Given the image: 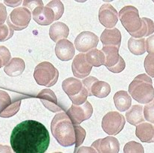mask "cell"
Returning <instances> with one entry per match:
<instances>
[{
	"mask_svg": "<svg viewBox=\"0 0 154 153\" xmlns=\"http://www.w3.org/2000/svg\"><path fill=\"white\" fill-rule=\"evenodd\" d=\"M129 50L135 55H141L146 51V43L144 38L136 39L131 37L128 41Z\"/></svg>",
	"mask_w": 154,
	"mask_h": 153,
	"instance_id": "obj_25",
	"label": "cell"
},
{
	"mask_svg": "<svg viewBox=\"0 0 154 153\" xmlns=\"http://www.w3.org/2000/svg\"><path fill=\"white\" fill-rule=\"evenodd\" d=\"M100 22L107 29L114 28L119 20V14L113 6L109 4H103L100 8L98 13Z\"/></svg>",
	"mask_w": 154,
	"mask_h": 153,
	"instance_id": "obj_13",
	"label": "cell"
},
{
	"mask_svg": "<svg viewBox=\"0 0 154 153\" xmlns=\"http://www.w3.org/2000/svg\"><path fill=\"white\" fill-rule=\"evenodd\" d=\"M145 43L146 51H147L149 54L153 53V36L152 35L151 37H149L147 40H145Z\"/></svg>",
	"mask_w": 154,
	"mask_h": 153,
	"instance_id": "obj_38",
	"label": "cell"
},
{
	"mask_svg": "<svg viewBox=\"0 0 154 153\" xmlns=\"http://www.w3.org/2000/svg\"><path fill=\"white\" fill-rule=\"evenodd\" d=\"M62 88L72 100L73 105H82L86 101L88 93L82 81L78 78L69 77L62 83Z\"/></svg>",
	"mask_w": 154,
	"mask_h": 153,
	"instance_id": "obj_4",
	"label": "cell"
},
{
	"mask_svg": "<svg viewBox=\"0 0 154 153\" xmlns=\"http://www.w3.org/2000/svg\"><path fill=\"white\" fill-rule=\"evenodd\" d=\"M104 55L103 65L113 73H120L125 68V60L119 54V48L114 46H103L101 50Z\"/></svg>",
	"mask_w": 154,
	"mask_h": 153,
	"instance_id": "obj_7",
	"label": "cell"
},
{
	"mask_svg": "<svg viewBox=\"0 0 154 153\" xmlns=\"http://www.w3.org/2000/svg\"><path fill=\"white\" fill-rule=\"evenodd\" d=\"M116 109L120 112H126L131 106L132 98L126 91H119L113 97Z\"/></svg>",
	"mask_w": 154,
	"mask_h": 153,
	"instance_id": "obj_23",
	"label": "cell"
},
{
	"mask_svg": "<svg viewBox=\"0 0 154 153\" xmlns=\"http://www.w3.org/2000/svg\"><path fill=\"white\" fill-rule=\"evenodd\" d=\"M26 63L24 60L19 57H14L5 65L4 71L8 76L15 77L21 75L25 71Z\"/></svg>",
	"mask_w": 154,
	"mask_h": 153,
	"instance_id": "obj_20",
	"label": "cell"
},
{
	"mask_svg": "<svg viewBox=\"0 0 154 153\" xmlns=\"http://www.w3.org/2000/svg\"><path fill=\"white\" fill-rule=\"evenodd\" d=\"M14 35V31L7 25H0V42L7 41Z\"/></svg>",
	"mask_w": 154,
	"mask_h": 153,
	"instance_id": "obj_33",
	"label": "cell"
},
{
	"mask_svg": "<svg viewBox=\"0 0 154 153\" xmlns=\"http://www.w3.org/2000/svg\"><path fill=\"white\" fill-rule=\"evenodd\" d=\"M98 36L90 31H84L77 36L75 40V46L78 51L86 53L96 48L98 44Z\"/></svg>",
	"mask_w": 154,
	"mask_h": 153,
	"instance_id": "obj_12",
	"label": "cell"
},
{
	"mask_svg": "<svg viewBox=\"0 0 154 153\" xmlns=\"http://www.w3.org/2000/svg\"><path fill=\"white\" fill-rule=\"evenodd\" d=\"M55 53L59 60L62 61H69L75 56V46L67 39L60 40L56 44Z\"/></svg>",
	"mask_w": 154,
	"mask_h": 153,
	"instance_id": "obj_18",
	"label": "cell"
},
{
	"mask_svg": "<svg viewBox=\"0 0 154 153\" xmlns=\"http://www.w3.org/2000/svg\"><path fill=\"white\" fill-rule=\"evenodd\" d=\"M126 120L127 122L133 126H137L144 122L142 106L134 105L130 106L126 112Z\"/></svg>",
	"mask_w": 154,
	"mask_h": 153,
	"instance_id": "obj_24",
	"label": "cell"
},
{
	"mask_svg": "<svg viewBox=\"0 0 154 153\" xmlns=\"http://www.w3.org/2000/svg\"><path fill=\"white\" fill-rule=\"evenodd\" d=\"M153 61H154V54H149L146 57L144 60V68L147 74L150 76H154V68H153Z\"/></svg>",
	"mask_w": 154,
	"mask_h": 153,
	"instance_id": "obj_34",
	"label": "cell"
},
{
	"mask_svg": "<svg viewBox=\"0 0 154 153\" xmlns=\"http://www.w3.org/2000/svg\"><path fill=\"white\" fill-rule=\"evenodd\" d=\"M54 153H62V152H54Z\"/></svg>",
	"mask_w": 154,
	"mask_h": 153,
	"instance_id": "obj_43",
	"label": "cell"
},
{
	"mask_svg": "<svg viewBox=\"0 0 154 153\" xmlns=\"http://www.w3.org/2000/svg\"><path fill=\"white\" fill-rule=\"evenodd\" d=\"M88 96H95L99 98H106L111 92L109 84L104 81H99L95 76H87L82 81Z\"/></svg>",
	"mask_w": 154,
	"mask_h": 153,
	"instance_id": "obj_10",
	"label": "cell"
},
{
	"mask_svg": "<svg viewBox=\"0 0 154 153\" xmlns=\"http://www.w3.org/2000/svg\"><path fill=\"white\" fill-rule=\"evenodd\" d=\"M92 66L87 61L86 54L84 53L75 56L72 64V69L74 76L78 79H84L87 77L92 71Z\"/></svg>",
	"mask_w": 154,
	"mask_h": 153,
	"instance_id": "obj_14",
	"label": "cell"
},
{
	"mask_svg": "<svg viewBox=\"0 0 154 153\" xmlns=\"http://www.w3.org/2000/svg\"><path fill=\"white\" fill-rule=\"evenodd\" d=\"M77 153H97L95 149L89 146H81L78 149Z\"/></svg>",
	"mask_w": 154,
	"mask_h": 153,
	"instance_id": "obj_39",
	"label": "cell"
},
{
	"mask_svg": "<svg viewBox=\"0 0 154 153\" xmlns=\"http://www.w3.org/2000/svg\"><path fill=\"white\" fill-rule=\"evenodd\" d=\"M69 34V28L63 22H57L51 25L49 29V36L55 43L62 40H66Z\"/></svg>",
	"mask_w": 154,
	"mask_h": 153,
	"instance_id": "obj_22",
	"label": "cell"
},
{
	"mask_svg": "<svg viewBox=\"0 0 154 153\" xmlns=\"http://www.w3.org/2000/svg\"><path fill=\"white\" fill-rule=\"evenodd\" d=\"M124 153H144V149L141 143L130 141L126 143L124 147Z\"/></svg>",
	"mask_w": 154,
	"mask_h": 153,
	"instance_id": "obj_30",
	"label": "cell"
},
{
	"mask_svg": "<svg viewBox=\"0 0 154 153\" xmlns=\"http://www.w3.org/2000/svg\"><path fill=\"white\" fill-rule=\"evenodd\" d=\"M87 61L92 65V66L99 67L103 65L104 62V55L100 50L94 48L88 51L86 54Z\"/></svg>",
	"mask_w": 154,
	"mask_h": 153,
	"instance_id": "obj_27",
	"label": "cell"
},
{
	"mask_svg": "<svg viewBox=\"0 0 154 153\" xmlns=\"http://www.w3.org/2000/svg\"><path fill=\"white\" fill-rule=\"evenodd\" d=\"M91 147L95 149L97 153H119L120 144L117 138L108 136L96 140Z\"/></svg>",
	"mask_w": 154,
	"mask_h": 153,
	"instance_id": "obj_15",
	"label": "cell"
},
{
	"mask_svg": "<svg viewBox=\"0 0 154 153\" xmlns=\"http://www.w3.org/2000/svg\"><path fill=\"white\" fill-rule=\"evenodd\" d=\"M136 135L140 139L141 142L153 143L154 141V127L150 123H141L136 126Z\"/></svg>",
	"mask_w": 154,
	"mask_h": 153,
	"instance_id": "obj_21",
	"label": "cell"
},
{
	"mask_svg": "<svg viewBox=\"0 0 154 153\" xmlns=\"http://www.w3.org/2000/svg\"><path fill=\"white\" fill-rule=\"evenodd\" d=\"M75 132H76V143L75 146L78 148L81 146L84 142L85 138H86V131L80 125H75Z\"/></svg>",
	"mask_w": 154,
	"mask_h": 153,
	"instance_id": "obj_35",
	"label": "cell"
},
{
	"mask_svg": "<svg viewBox=\"0 0 154 153\" xmlns=\"http://www.w3.org/2000/svg\"><path fill=\"white\" fill-rule=\"evenodd\" d=\"M48 8L51 9L54 15V21L59 20L61 18L64 12V6L62 2L58 1V0H54V1H51L46 4Z\"/></svg>",
	"mask_w": 154,
	"mask_h": 153,
	"instance_id": "obj_28",
	"label": "cell"
},
{
	"mask_svg": "<svg viewBox=\"0 0 154 153\" xmlns=\"http://www.w3.org/2000/svg\"><path fill=\"white\" fill-rule=\"evenodd\" d=\"M11 53L6 47L0 46V58L2 61V66L5 65L11 60Z\"/></svg>",
	"mask_w": 154,
	"mask_h": 153,
	"instance_id": "obj_36",
	"label": "cell"
},
{
	"mask_svg": "<svg viewBox=\"0 0 154 153\" xmlns=\"http://www.w3.org/2000/svg\"><path fill=\"white\" fill-rule=\"evenodd\" d=\"M8 17V12L5 6L0 3V25H3Z\"/></svg>",
	"mask_w": 154,
	"mask_h": 153,
	"instance_id": "obj_37",
	"label": "cell"
},
{
	"mask_svg": "<svg viewBox=\"0 0 154 153\" xmlns=\"http://www.w3.org/2000/svg\"><path fill=\"white\" fill-rule=\"evenodd\" d=\"M11 102L12 100L8 94L6 92L0 90V114L11 104Z\"/></svg>",
	"mask_w": 154,
	"mask_h": 153,
	"instance_id": "obj_32",
	"label": "cell"
},
{
	"mask_svg": "<svg viewBox=\"0 0 154 153\" xmlns=\"http://www.w3.org/2000/svg\"><path fill=\"white\" fill-rule=\"evenodd\" d=\"M43 106L52 112H62V108L60 106L54 92L50 88L42 90L37 95Z\"/></svg>",
	"mask_w": 154,
	"mask_h": 153,
	"instance_id": "obj_17",
	"label": "cell"
},
{
	"mask_svg": "<svg viewBox=\"0 0 154 153\" xmlns=\"http://www.w3.org/2000/svg\"><path fill=\"white\" fill-rule=\"evenodd\" d=\"M125 118L122 114L116 112H108L102 119L101 126L103 131L109 135H116L123 129Z\"/></svg>",
	"mask_w": 154,
	"mask_h": 153,
	"instance_id": "obj_9",
	"label": "cell"
},
{
	"mask_svg": "<svg viewBox=\"0 0 154 153\" xmlns=\"http://www.w3.org/2000/svg\"><path fill=\"white\" fill-rule=\"evenodd\" d=\"M128 91L132 98L141 104L153 101V80L147 74H142L136 76L129 86Z\"/></svg>",
	"mask_w": 154,
	"mask_h": 153,
	"instance_id": "obj_3",
	"label": "cell"
},
{
	"mask_svg": "<svg viewBox=\"0 0 154 153\" xmlns=\"http://www.w3.org/2000/svg\"><path fill=\"white\" fill-rule=\"evenodd\" d=\"M31 13L24 7L14 9L7 18L8 26L13 31H22L26 28L31 20Z\"/></svg>",
	"mask_w": 154,
	"mask_h": 153,
	"instance_id": "obj_8",
	"label": "cell"
},
{
	"mask_svg": "<svg viewBox=\"0 0 154 153\" xmlns=\"http://www.w3.org/2000/svg\"><path fill=\"white\" fill-rule=\"evenodd\" d=\"M31 13L34 21L41 26H48L54 21L53 11L47 6H44L43 3L33 9Z\"/></svg>",
	"mask_w": 154,
	"mask_h": 153,
	"instance_id": "obj_16",
	"label": "cell"
},
{
	"mask_svg": "<svg viewBox=\"0 0 154 153\" xmlns=\"http://www.w3.org/2000/svg\"><path fill=\"white\" fill-rule=\"evenodd\" d=\"M34 76L38 85L51 87L57 82L59 72L51 63L42 62L36 66Z\"/></svg>",
	"mask_w": 154,
	"mask_h": 153,
	"instance_id": "obj_5",
	"label": "cell"
},
{
	"mask_svg": "<svg viewBox=\"0 0 154 153\" xmlns=\"http://www.w3.org/2000/svg\"><path fill=\"white\" fill-rule=\"evenodd\" d=\"M141 21H142V26H141L140 30L132 37L133 38H143L144 37H148L153 34L154 26L153 20L146 18V17H143L141 18Z\"/></svg>",
	"mask_w": 154,
	"mask_h": 153,
	"instance_id": "obj_26",
	"label": "cell"
},
{
	"mask_svg": "<svg viewBox=\"0 0 154 153\" xmlns=\"http://www.w3.org/2000/svg\"><path fill=\"white\" fill-rule=\"evenodd\" d=\"M122 25L127 32L133 37L142 26L141 18L139 17V10L133 6H125L119 14Z\"/></svg>",
	"mask_w": 154,
	"mask_h": 153,
	"instance_id": "obj_6",
	"label": "cell"
},
{
	"mask_svg": "<svg viewBox=\"0 0 154 153\" xmlns=\"http://www.w3.org/2000/svg\"><path fill=\"white\" fill-rule=\"evenodd\" d=\"M50 143V135L41 123L28 120L17 125L11 136L15 153H45Z\"/></svg>",
	"mask_w": 154,
	"mask_h": 153,
	"instance_id": "obj_1",
	"label": "cell"
},
{
	"mask_svg": "<svg viewBox=\"0 0 154 153\" xmlns=\"http://www.w3.org/2000/svg\"><path fill=\"white\" fill-rule=\"evenodd\" d=\"M0 153H14L13 149L8 145L0 144Z\"/></svg>",
	"mask_w": 154,
	"mask_h": 153,
	"instance_id": "obj_40",
	"label": "cell"
},
{
	"mask_svg": "<svg viewBox=\"0 0 154 153\" xmlns=\"http://www.w3.org/2000/svg\"><path fill=\"white\" fill-rule=\"evenodd\" d=\"M23 1L21 0H18V1H4V3L7 4L9 7H17V6L20 5Z\"/></svg>",
	"mask_w": 154,
	"mask_h": 153,
	"instance_id": "obj_41",
	"label": "cell"
},
{
	"mask_svg": "<svg viewBox=\"0 0 154 153\" xmlns=\"http://www.w3.org/2000/svg\"><path fill=\"white\" fill-rule=\"evenodd\" d=\"M2 67V61L1 58H0V68H1Z\"/></svg>",
	"mask_w": 154,
	"mask_h": 153,
	"instance_id": "obj_42",
	"label": "cell"
},
{
	"mask_svg": "<svg viewBox=\"0 0 154 153\" xmlns=\"http://www.w3.org/2000/svg\"><path fill=\"white\" fill-rule=\"evenodd\" d=\"M20 104H21V99H17L14 102H11V104L4 112L0 114V117L3 118H8L14 116L20 110Z\"/></svg>",
	"mask_w": 154,
	"mask_h": 153,
	"instance_id": "obj_29",
	"label": "cell"
},
{
	"mask_svg": "<svg viewBox=\"0 0 154 153\" xmlns=\"http://www.w3.org/2000/svg\"><path fill=\"white\" fill-rule=\"evenodd\" d=\"M144 110V120L147 121L148 122L153 123L154 122V103L153 101H151L149 104H147V105L143 109Z\"/></svg>",
	"mask_w": 154,
	"mask_h": 153,
	"instance_id": "obj_31",
	"label": "cell"
},
{
	"mask_svg": "<svg viewBox=\"0 0 154 153\" xmlns=\"http://www.w3.org/2000/svg\"><path fill=\"white\" fill-rule=\"evenodd\" d=\"M92 112L93 108L92 105L89 102L86 101L82 105L76 106L72 104L66 114L74 125H79L83 121L90 118Z\"/></svg>",
	"mask_w": 154,
	"mask_h": 153,
	"instance_id": "obj_11",
	"label": "cell"
},
{
	"mask_svg": "<svg viewBox=\"0 0 154 153\" xmlns=\"http://www.w3.org/2000/svg\"><path fill=\"white\" fill-rule=\"evenodd\" d=\"M100 40L103 46H114L119 49L122 42V34L116 28L105 29L100 36Z\"/></svg>",
	"mask_w": 154,
	"mask_h": 153,
	"instance_id": "obj_19",
	"label": "cell"
},
{
	"mask_svg": "<svg viewBox=\"0 0 154 153\" xmlns=\"http://www.w3.org/2000/svg\"><path fill=\"white\" fill-rule=\"evenodd\" d=\"M53 136L59 144L64 147H69L76 143V132L75 125L72 123L65 112L57 114L51 124Z\"/></svg>",
	"mask_w": 154,
	"mask_h": 153,
	"instance_id": "obj_2",
	"label": "cell"
}]
</instances>
